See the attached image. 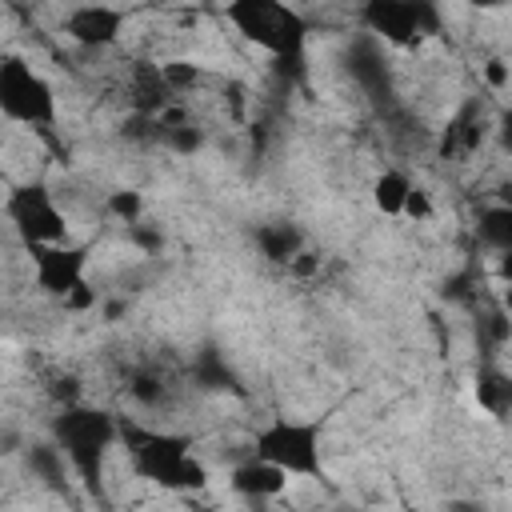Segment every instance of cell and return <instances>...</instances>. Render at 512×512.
<instances>
[{"label":"cell","mask_w":512,"mask_h":512,"mask_svg":"<svg viewBox=\"0 0 512 512\" xmlns=\"http://www.w3.org/2000/svg\"><path fill=\"white\" fill-rule=\"evenodd\" d=\"M128 452H132V468L144 480H156L160 488H204L208 472L204 464L188 452L192 440L176 436V432H144V428H120Z\"/></svg>","instance_id":"1"},{"label":"cell","mask_w":512,"mask_h":512,"mask_svg":"<svg viewBox=\"0 0 512 512\" xmlns=\"http://www.w3.org/2000/svg\"><path fill=\"white\" fill-rule=\"evenodd\" d=\"M52 436L56 444L64 448V456L72 460V472L96 488L100 476H104V456L112 448V440L120 436L116 420L100 408H84V404H64V412L56 416L52 424Z\"/></svg>","instance_id":"2"},{"label":"cell","mask_w":512,"mask_h":512,"mask_svg":"<svg viewBox=\"0 0 512 512\" xmlns=\"http://www.w3.org/2000/svg\"><path fill=\"white\" fill-rule=\"evenodd\" d=\"M224 16L240 28V36H248L276 60H300L308 24L284 0H228Z\"/></svg>","instance_id":"3"},{"label":"cell","mask_w":512,"mask_h":512,"mask_svg":"<svg viewBox=\"0 0 512 512\" xmlns=\"http://www.w3.org/2000/svg\"><path fill=\"white\" fill-rule=\"evenodd\" d=\"M320 424L316 420H292V416H276L268 420L256 440L252 452L280 464L288 476H324V452H320Z\"/></svg>","instance_id":"4"},{"label":"cell","mask_w":512,"mask_h":512,"mask_svg":"<svg viewBox=\"0 0 512 512\" xmlns=\"http://www.w3.org/2000/svg\"><path fill=\"white\" fill-rule=\"evenodd\" d=\"M0 108L8 120L28 128H52L56 124V96L40 72H32L20 56H8L0 64Z\"/></svg>","instance_id":"5"},{"label":"cell","mask_w":512,"mask_h":512,"mask_svg":"<svg viewBox=\"0 0 512 512\" xmlns=\"http://www.w3.org/2000/svg\"><path fill=\"white\" fill-rule=\"evenodd\" d=\"M364 24L384 44L412 48L424 36L440 32V8H436V0H368L364 4Z\"/></svg>","instance_id":"6"},{"label":"cell","mask_w":512,"mask_h":512,"mask_svg":"<svg viewBox=\"0 0 512 512\" xmlns=\"http://www.w3.org/2000/svg\"><path fill=\"white\" fill-rule=\"evenodd\" d=\"M8 220L16 224L24 244H60L68 236V220L60 212V204L52 200V192L44 184H24L12 188L8 196Z\"/></svg>","instance_id":"7"},{"label":"cell","mask_w":512,"mask_h":512,"mask_svg":"<svg viewBox=\"0 0 512 512\" xmlns=\"http://www.w3.org/2000/svg\"><path fill=\"white\" fill-rule=\"evenodd\" d=\"M32 256V272H36V288L64 300L72 288L84 284V264H88V248L84 244H28Z\"/></svg>","instance_id":"8"},{"label":"cell","mask_w":512,"mask_h":512,"mask_svg":"<svg viewBox=\"0 0 512 512\" xmlns=\"http://www.w3.org/2000/svg\"><path fill=\"white\" fill-rule=\"evenodd\" d=\"M124 32V12L112 4H76L64 16V36L80 48H108Z\"/></svg>","instance_id":"9"},{"label":"cell","mask_w":512,"mask_h":512,"mask_svg":"<svg viewBox=\"0 0 512 512\" xmlns=\"http://www.w3.org/2000/svg\"><path fill=\"white\" fill-rule=\"evenodd\" d=\"M228 484H232L240 496H248V500H268V496H280V492H284L288 472H284L280 464H272V460H264V456L252 452V460H244V464L232 468V480H228Z\"/></svg>","instance_id":"10"},{"label":"cell","mask_w":512,"mask_h":512,"mask_svg":"<svg viewBox=\"0 0 512 512\" xmlns=\"http://www.w3.org/2000/svg\"><path fill=\"white\" fill-rule=\"evenodd\" d=\"M480 140H484V112H480L476 100H468V104H460V112L444 124V132H440V156H444V160L468 156V152H476Z\"/></svg>","instance_id":"11"},{"label":"cell","mask_w":512,"mask_h":512,"mask_svg":"<svg viewBox=\"0 0 512 512\" xmlns=\"http://www.w3.org/2000/svg\"><path fill=\"white\" fill-rule=\"evenodd\" d=\"M24 464H28V472H32L40 484H48V488H64V484H68L72 460L64 456L60 444H28Z\"/></svg>","instance_id":"12"},{"label":"cell","mask_w":512,"mask_h":512,"mask_svg":"<svg viewBox=\"0 0 512 512\" xmlns=\"http://www.w3.org/2000/svg\"><path fill=\"white\" fill-rule=\"evenodd\" d=\"M476 400H480V408L492 412V416L512 412V376L500 372V368H492V364H484V368L476 372Z\"/></svg>","instance_id":"13"},{"label":"cell","mask_w":512,"mask_h":512,"mask_svg":"<svg viewBox=\"0 0 512 512\" xmlns=\"http://www.w3.org/2000/svg\"><path fill=\"white\" fill-rule=\"evenodd\" d=\"M256 244H260V252L268 256V260H276V264H292L296 256H300V232L292 228V224H264V228H256Z\"/></svg>","instance_id":"14"},{"label":"cell","mask_w":512,"mask_h":512,"mask_svg":"<svg viewBox=\"0 0 512 512\" xmlns=\"http://www.w3.org/2000/svg\"><path fill=\"white\" fill-rule=\"evenodd\" d=\"M408 192H412L408 176H404L400 168H384V172L376 176V184H372V204H376L384 216H404Z\"/></svg>","instance_id":"15"},{"label":"cell","mask_w":512,"mask_h":512,"mask_svg":"<svg viewBox=\"0 0 512 512\" xmlns=\"http://www.w3.org/2000/svg\"><path fill=\"white\" fill-rule=\"evenodd\" d=\"M480 240L496 252H508L512 248V204H496L480 216Z\"/></svg>","instance_id":"16"},{"label":"cell","mask_w":512,"mask_h":512,"mask_svg":"<svg viewBox=\"0 0 512 512\" xmlns=\"http://www.w3.org/2000/svg\"><path fill=\"white\" fill-rule=\"evenodd\" d=\"M140 208H144V200H140V192H132V188L108 196V212H112L116 220H124V224H136V220H140Z\"/></svg>","instance_id":"17"},{"label":"cell","mask_w":512,"mask_h":512,"mask_svg":"<svg viewBox=\"0 0 512 512\" xmlns=\"http://www.w3.org/2000/svg\"><path fill=\"white\" fill-rule=\"evenodd\" d=\"M160 72H164V80H168L172 92H184V88H192L200 80V68L188 64V60H168V64H160Z\"/></svg>","instance_id":"18"},{"label":"cell","mask_w":512,"mask_h":512,"mask_svg":"<svg viewBox=\"0 0 512 512\" xmlns=\"http://www.w3.org/2000/svg\"><path fill=\"white\" fill-rule=\"evenodd\" d=\"M200 380H204V388H236L232 372H228L216 356H204V364H200Z\"/></svg>","instance_id":"19"},{"label":"cell","mask_w":512,"mask_h":512,"mask_svg":"<svg viewBox=\"0 0 512 512\" xmlns=\"http://www.w3.org/2000/svg\"><path fill=\"white\" fill-rule=\"evenodd\" d=\"M128 392H132V400H140V404H160V400H164V384H160L156 376H136V380L128 384Z\"/></svg>","instance_id":"20"},{"label":"cell","mask_w":512,"mask_h":512,"mask_svg":"<svg viewBox=\"0 0 512 512\" xmlns=\"http://www.w3.org/2000/svg\"><path fill=\"white\" fill-rule=\"evenodd\" d=\"M404 216H412V220H428V216H432V200H428L424 188L412 184V192H408V200H404Z\"/></svg>","instance_id":"21"},{"label":"cell","mask_w":512,"mask_h":512,"mask_svg":"<svg viewBox=\"0 0 512 512\" xmlns=\"http://www.w3.org/2000/svg\"><path fill=\"white\" fill-rule=\"evenodd\" d=\"M484 80H488L492 88H504V84L512 80V64H508V60H488V64H484Z\"/></svg>","instance_id":"22"},{"label":"cell","mask_w":512,"mask_h":512,"mask_svg":"<svg viewBox=\"0 0 512 512\" xmlns=\"http://www.w3.org/2000/svg\"><path fill=\"white\" fill-rule=\"evenodd\" d=\"M500 140H504V148L512 152V108L500 116Z\"/></svg>","instance_id":"23"},{"label":"cell","mask_w":512,"mask_h":512,"mask_svg":"<svg viewBox=\"0 0 512 512\" xmlns=\"http://www.w3.org/2000/svg\"><path fill=\"white\" fill-rule=\"evenodd\" d=\"M500 276H504V280H512V248H508V252H500Z\"/></svg>","instance_id":"24"},{"label":"cell","mask_w":512,"mask_h":512,"mask_svg":"<svg viewBox=\"0 0 512 512\" xmlns=\"http://www.w3.org/2000/svg\"><path fill=\"white\" fill-rule=\"evenodd\" d=\"M476 8H500V4H508V0H472Z\"/></svg>","instance_id":"25"},{"label":"cell","mask_w":512,"mask_h":512,"mask_svg":"<svg viewBox=\"0 0 512 512\" xmlns=\"http://www.w3.org/2000/svg\"><path fill=\"white\" fill-rule=\"evenodd\" d=\"M508 64H512V60H508Z\"/></svg>","instance_id":"26"}]
</instances>
